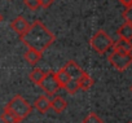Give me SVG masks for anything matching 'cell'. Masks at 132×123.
<instances>
[{
	"label": "cell",
	"mask_w": 132,
	"mask_h": 123,
	"mask_svg": "<svg viewBox=\"0 0 132 123\" xmlns=\"http://www.w3.org/2000/svg\"><path fill=\"white\" fill-rule=\"evenodd\" d=\"M20 39L27 48H31L43 53L54 43L56 36L52 31L47 29V26L42 21L36 20L30 25L29 30Z\"/></svg>",
	"instance_id": "1"
},
{
	"label": "cell",
	"mask_w": 132,
	"mask_h": 123,
	"mask_svg": "<svg viewBox=\"0 0 132 123\" xmlns=\"http://www.w3.org/2000/svg\"><path fill=\"white\" fill-rule=\"evenodd\" d=\"M4 109L8 110V111H11L12 114H14V115H16L17 118H20L21 120L25 119V118H27V117L31 114V111H32V106H31L22 96H20V95H16V96L4 106Z\"/></svg>",
	"instance_id": "2"
},
{
	"label": "cell",
	"mask_w": 132,
	"mask_h": 123,
	"mask_svg": "<svg viewBox=\"0 0 132 123\" xmlns=\"http://www.w3.org/2000/svg\"><path fill=\"white\" fill-rule=\"evenodd\" d=\"M113 43L114 40L109 36V34L104 30H98L89 40V45L92 47V49L95 52H97L98 54H104L106 53L109 49L113 48Z\"/></svg>",
	"instance_id": "3"
},
{
	"label": "cell",
	"mask_w": 132,
	"mask_h": 123,
	"mask_svg": "<svg viewBox=\"0 0 132 123\" xmlns=\"http://www.w3.org/2000/svg\"><path fill=\"white\" fill-rule=\"evenodd\" d=\"M108 60H109L110 65L115 68L118 71H124L132 64V53H123V52L113 51L109 54Z\"/></svg>",
	"instance_id": "4"
},
{
	"label": "cell",
	"mask_w": 132,
	"mask_h": 123,
	"mask_svg": "<svg viewBox=\"0 0 132 123\" xmlns=\"http://www.w3.org/2000/svg\"><path fill=\"white\" fill-rule=\"evenodd\" d=\"M39 87H42V89L47 95H49V96L54 95L61 88L60 84H58V82H57V79H56V77H54V73L53 71H45V77L42 80V83H40Z\"/></svg>",
	"instance_id": "5"
},
{
	"label": "cell",
	"mask_w": 132,
	"mask_h": 123,
	"mask_svg": "<svg viewBox=\"0 0 132 123\" xmlns=\"http://www.w3.org/2000/svg\"><path fill=\"white\" fill-rule=\"evenodd\" d=\"M62 69L66 71V74L69 75V78L73 79V80H78V79L83 75V73H84V71L82 70V68L75 62V61H73V60L68 61Z\"/></svg>",
	"instance_id": "6"
},
{
	"label": "cell",
	"mask_w": 132,
	"mask_h": 123,
	"mask_svg": "<svg viewBox=\"0 0 132 123\" xmlns=\"http://www.w3.org/2000/svg\"><path fill=\"white\" fill-rule=\"evenodd\" d=\"M11 27H12V30H13L20 38H21V36L29 30L30 23L26 21L25 17H22V16H17V17L11 22Z\"/></svg>",
	"instance_id": "7"
},
{
	"label": "cell",
	"mask_w": 132,
	"mask_h": 123,
	"mask_svg": "<svg viewBox=\"0 0 132 123\" xmlns=\"http://www.w3.org/2000/svg\"><path fill=\"white\" fill-rule=\"evenodd\" d=\"M42 57H43V53L42 52L35 51V49H31V48H27V51L23 54L25 61H26L29 65H31V66H35L38 62H40Z\"/></svg>",
	"instance_id": "8"
},
{
	"label": "cell",
	"mask_w": 132,
	"mask_h": 123,
	"mask_svg": "<svg viewBox=\"0 0 132 123\" xmlns=\"http://www.w3.org/2000/svg\"><path fill=\"white\" fill-rule=\"evenodd\" d=\"M34 106H35V109H36L39 113L45 114V113L51 109V100L48 99L47 95H42V96H39V97L35 100Z\"/></svg>",
	"instance_id": "9"
},
{
	"label": "cell",
	"mask_w": 132,
	"mask_h": 123,
	"mask_svg": "<svg viewBox=\"0 0 132 123\" xmlns=\"http://www.w3.org/2000/svg\"><path fill=\"white\" fill-rule=\"evenodd\" d=\"M113 51H118V52H123V53H131L132 52V42L119 38L117 42L113 43Z\"/></svg>",
	"instance_id": "10"
},
{
	"label": "cell",
	"mask_w": 132,
	"mask_h": 123,
	"mask_svg": "<svg viewBox=\"0 0 132 123\" xmlns=\"http://www.w3.org/2000/svg\"><path fill=\"white\" fill-rule=\"evenodd\" d=\"M66 108H68V101L61 96H56L51 101V109H53L56 113H62Z\"/></svg>",
	"instance_id": "11"
},
{
	"label": "cell",
	"mask_w": 132,
	"mask_h": 123,
	"mask_svg": "<svg viewBox=\"0 0 132 123\" xmlns=\"http://www.w3.org/2000/svg\"><path fill=\"white\" fill-rule=\"evenodd\" d=\"M93 83H95V80H93V78L88 74V73H83V75L78 79V84H79V89H82V91H88L92 86H93Z\"/></svg>",
	"instance_id": "12"
},
{
	"label": "cell",
	"mask_w": 132,
	"mask_h": 123,
	"mask_svg": "<svg viewBox=\"0 0 132 123\" xmlns=\"http://www.w3.org/2000/svg\"><path fill=\"white\" fill-rule=\"evenodd\" d=\"M44 77H45V71L42 70V69H39V68H34L30 71V74H29V79L34 84H36V86H40V83L44 79Z\"/></svg>",
	"instance_id": "13"
},
{
	"label": "cell",
	"mask_w": 132,
	"mask_h": 123,
	"mask_svg": "<svg viewBox=\"0 0 132 123\" xmlns=\"http://www.w3.org/2000/svg\"><path fill=\"white\" fill-rule=\"evenodd\" d=\"M118 36L122 39H127V40H132V25L129 22H126L118 29L117 31Z\"/></svg>",
	"instance_id": "14"
},
{
	"label": "cell",
	"mask_w": 132,
	"mask_h": 123,
	"mask_svg": "<svg viewBox=\"0 0 132 123\" xmlns=\"http://www.w3.org/2000/svg\"><path fill=\"white\" fill-rule=\"evenodd\" d=\"M54 77H56V79H57V82H58V84H60L61 88H63L65 84L70 80L69 75L66 74V71H65L63 69H60L58 71H56V73H54Z\"/></svg>",
	"instance_id": "15"
},
{
	"label": "cell",
	"mask_w": 132,
	"mask_h": 123,
	"mask_svg": "<svg viewBox=\"0 0 132 123\" xmlns=\"http://www.w3.org/2000/svg\"><path fill=\"white\" fill-rule=\"evenodd\" d=\"M0 118H2V120H3L4 123H21V119H20V118H17L14 114H12L11 111H8V110H5V109L3 110Z\"/></svg>",
	"instance_id": "16"
},
{
	"label": "cell",
	"mask_w": 132,
	"mask_h": 123,
	"mask_svg": "<svg viewBox=\"0 0 132 123\" xmlns=\"http://www.w3.org/2000/svg\"><path fill=\"white\" fill-rule=\"evenodd\" d=\"M63 89H66V91H68V93H70V95H75V93L79 91V84H78V80H73V79H70L68 83L65 84Z\"/></svg>",
	"instance_id": "17"
},
{
	"label": "cell",
	"mask_w": 132,
	"mask_h": 123,
	"mask_svg": "<svg viewBox=\"0 0 132 123\" xmlns=\"http://www.w3.org/2000/svg\"><path fill=\"white\" fill-rule=\"evenodd\" d=\"M82 123H104V120L96 113H89L87 117H84Z\"/></svg>",
	"instance_id": "18"
},
{
	"label": "cell",
	"mask_w": 132,
	"mask_h": 123,
	"mask_svg": "<svg viewBox=\"0 0 132 123\" xmlns=\"http://www.w3.org/2000/svg\"><path fill=\"white\" fill-rule=\"evenodd\" d=\"M25 5L30 9V11H38L40 8V2L39 0H23Z\"/></svg>",
	"instance_id": "19"
},
{
	"label": "cell",
	"mask_w": 132,
	"mask_h": 123,
	"mask_svg": "<svg viewBox=\"0 0 132 123\" xmlns=\"http://www.w3.org/2000/svg\"><path fill=\"white\" fill-rule=\"evenodd\" d=\"M123 18H124L126 22H129L132 25V3L126 7V9L123 12Z\"/></svg>",
	"instance_id": "20"
},
{
	"label": "cell",
	"mask_w": 132,
	"mask_h": 123,
	"mask_svg": "<svg viewBox=\"0 0 132 123\" xmlns=\"http://www.w3.org/2000/svg\"><path fill=\"white\" fill-rule=\"evenodd\" d=\"M40 2V7L43 8H49L53 3H54V0H39Z\"/></svg>",
	"instance_id": "21"
},
{
	"label": "cell",
	"mask_w": 132,
	"mask_h": 123,
	"mask_svg": "<svg viewBox=\"0 0 132 123\" xmlns=\"http://www.w3.org/2000/svg\"><path fill=\"white\" fill-rule=\"evenodd\" d=\"M119 2H120L124 7H127V5H129V4L132 3V0H119Z\"/></svg>",
	"instance_id": "22"
},
{
	"label": "cell",
	"mask_w": 132,
	"mask_h": 123,
	"mask_svg": "<svg viewBox=\"0 0 132 123\" xmlns=\"http://www.w3.org/2000/svg\"><path fill=\"white\" fill-rule=\"evenodd\" d=\"M2 21H3V16H2V14H0V22H2Z\"/></svg>",
	"instance_id": "23"
},
{
	"label": "cell",
	"mask_w": 132,
	"mask_h": 123,
	"mask_svg": "<svg viewBox=\"0 0 132 123\" xmlns=\"http://www.w3.org/2000/svg\"><path fill=\"white\" fill-rule=\"evenodd\" d=\"M129 89H131V92H132V86H131V88H129Z\"/></svg>",
	"instance_id": "24"
},
{
	"label": "cell",
	"mask_w": 132,
	"mask_h": 123,
	"mask_svg": "<svg viewBox=\"0 0 132 123\" xmlns=\"http://www.w3.org/2000/svg\"><path fill=\"white\" fill-rule=\"evenodd\" d=\"M128 123H132V122H128Z\"/></svg>",
	"instance_id": "25"
}]
</instances>
